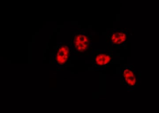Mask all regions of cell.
Masks as SVG:
<instances>
[{
	"label": "cell",
	"mask_w": 159,
	"mask_h": 113,
	"mask_svg": "<svg viewBox=\"0 0 159 113\" xmlns=\"http://www.w3.org/2000/svg\"><path fill=\"white\" fill-rule=\"evenodd\" d=\"M113 58L111 51H99L95 53L93 56L92 64L93 66L97 69L101 70L111 64Z\"/></svg>",
	"instance_id": "obj_5"
},
{
	"label": "cell",
	"mask_w": 159,
	"mask_h": 113,
	"mask_svg": "<svg viewBox=\"0 0 159 113\" xmlns=\"http://www.w3.org/2000/svg\"><path fill=\"white\" fill-rule=\"evenodd\" d=\"M72 46L77 54L85 53L91 47L90 38L83 29L76 31L73 36Z\"/></svg>",
	"instance_id": "obj_1"
},
{
	"label": "cell",
	"mask_w": 159,
	"mask_h": 113,
	"mask_svg": "<svg viewBox=\"0 0 159 113\" xmlns=\"http://www.w3.org/2000/svg\"><path fill=\"white\" fill-rule=\"evenodd\" d=\"M120 77L122 83L129 91L134 89L138 83V76L133 66L123 65L120 67Z\"/></svg>",
	"instance_id": "obj_2"
},
{
	"label": "cell",
	"mask_w": 159,
	"mask_h": 113,
	"mask_svg": "<svg viewBox=\"0 0 159 113\" xmlns=\"http://www.w3.org/2000/svg\"><path fill=\"white\" fill-rule=\"evenodd\" d=\"M128 33L126 30L122 28L114 29L108 35V40L111 47L120 48L125 47L127 40Z\"/></svg>",
	"instance_id": "obj_3"
},
{
	"label": "cell",
	"mask_w": 159,
	"mask_h": 113,
	"mask_svg": "<svg viewBox=\"0 0 159 113\" xmlns=\"http://www.w3.org/2000/svg\"><path fill=\"white\" fill-rule=\"evenodd\" d=\"M71 44H62L57 47L54 61L57 67L63 68L68 63L70 56Z\"/></svg>",
	"instance_id": "obj_4"
}]
</instances>
